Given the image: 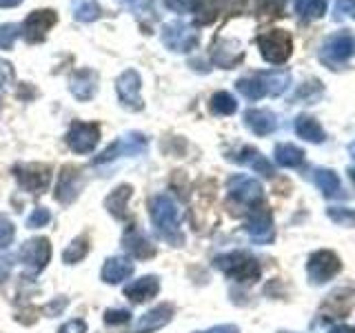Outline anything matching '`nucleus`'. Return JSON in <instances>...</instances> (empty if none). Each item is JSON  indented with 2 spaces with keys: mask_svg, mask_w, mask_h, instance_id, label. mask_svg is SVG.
I'll return each instance as SVG.
<instances>
[{
  "mask_svg": "<svg viewBox=\"0 0 355 333\" xmlns=\"http://www.w3.org/2000/svg\"><path fill=\"white\" fill-rule=\"evenodd\" d=\"M151 220L158 227V233L169 242H182L180 233V211H178L171 196L158 194L151 198Z\"/></svg>",
  "mask_w": 355,
  "mask_h": 333,
  "instance_id": "1",
  "label": "nucleus"
},
{
  "mask_svg": "<svg viewBox=\"0 0 355 333\" xmlns=\"http://www.w3.org/2000/svg\"><path fill=\"white\" fill-rule=\"evenodd\" d=\"M288 85V74L284 71H269V74H253L249 78H240L238 80V92L249 98L258 100L264 96H277L282 94Z\"/></svg>",
  "mask_w": 355,
  "mask_h": 333,
  "instance_id": "2",
  "label": "nucleus"
},
{
  "mask_svg": "<svg viewBox=\"0 0 355 333\" xmlns=\"http://www.w3.org/2000/svg\"><path fill=\"white\" fill-rule=\"evenodd\" d=\"M216 266L220 271H225L231 280H238V282H255L260 278L258 260L240 251L220 255V258H216Z\"/></svg>",
  "mask_w": 355,
  "mask_h": 333,
  "instance_id": "3",
  "label": "nucleus"
},
{
  "mask_svg": "<svg viewBox=\"0 0 355 333\" xmlns=\"http://www.w3.org/2000/svg\"><path fill=\"white\" fill-rule=\"evenodd\" d=\"M258 47H260V53L266 62L282 65L288 56H291L293 42H291V36H288L286 31L271 29V31L262 33V36H258Z\"/></svg>",
  "mask_w": 355,
  "mask_h": 333,
  "instance_id": "4",
  "label": "nucleus"
},
{
  "mask_svg": "<svg viewBox=\"0 0 355 333\" xmlns=\"http://www.w3.org/2000/svg\"><path fill=\"white\" fill-rule=\"evenodd\" d=\"M58 22V16H55L53 9H38L31 11L27 16V20L22 22V36H25L27 42L38 44L47 38V33L53 29V25Z\"/></svg>",
  "mask_w": 355,
  "mask_h": 333,
  "instance_id": "5",
  "label": "nucleus"
},
{
  "mask_svg": "<svg viewBox=\"0 0 355 333\" xmlns=\"http://www.w3.org/2000/svg\"><path fill=\"white\" fill-rule=\"evenodd\" d=\"M140 89H142V80H140V74L136 69H127L118 76L116 92H118L122 107H127L131 111H140L144 107Z\"/></svg>",
  "mask_w": 355,
  "mask_h": 333,
  "instance_id": "6",
  "label": "nucleus"
},
{
  "mask_svg": "<svg viewBox=\"0 0 355 333\" xmlns=\"http://www.w3.org/2000/svg\"><path fill=\"white\" fill-rule=\"evenodd\" d=\"M200 36L193 27L184 25V22H169V25L162 27V42L164 47H169L173 51H191L196 49Z\"/></svg>",
  "mask_w": 355,
  "mask_h": 333,
  "instance_id": "7",
  "label": "nucleus"
},
{
  "mask_svg": "<svg viewBox=\"0 0 355 333\" xmlns=\"http://www.w3.org/2000/svg\"><path fill=\"white\" fill-rule=\"evenodd\" d=\"M100 140V125L96 122H73L67 133V144L76 153H92Z\"/></svg>",
  "mask_w": 355,
  "mask_h": 333,
  "instance_id": "8",
  "label": "nucleus"
},
{
  "mask_svg": "<svg viewBox=\"0 0 355 333\" xmlns=\"http://www.w3.org/2000/svg\"><path fill=\"white\" fill-rule=\"evenodd\" d=\"M306 271H309L311 282H315V284L329 282L331 278L340 271V258L333 251H315L309 258Z\"/></svg>",
  "mask_w": 355,
  "mask_h": 333,
  "instance_id": "9",
  "label": "nucleus"
},
{
  "mask_svg": "<svg viewBox=\"0 0 355 333\" xmlns=\"http://www.w3.org/2000/svg\"><path fill=\"white\" fill-rule=\"evenodd\" d=\"M229 196L244 207H255L262 200V185L249 176H233L229 180Z\"/></svg>",
  "mask_w": 355,
  "mask_h": 333,
  "instance_id": "10",
  "label": "nucleus"
},
{
  "mask_svg": "<svg viewBox=\"0 0 355 333\" xmlns=\"http://www.w3.org/2000/svg\"><path fill=\"white\" fill-rule=\"evenodd\" d=\"M144 149H147V138H144L142 133H127V136L118 138L111 147H107L100 153L96 158V164L109 162L118 158V155H136V153H142Z\"/></svg>",
  "mask_w": 355,
  "mask_h": 333,
  "instance_id": "11",
  "label": "nucleus"
},
{
  "mask_svg": "<svg viewBox=\"0 0 355 333\" xmlns=\"http://www.w3.org/2000/svg\"><path fill=\"white\" fill-rule=\"evenodd\" d=\"M49 258H51V244L47 238H33L25 242V247L20 249V260L25 262V266L33 273L42 271L44 266H47Z\"/></svg>",
  "mask_w": 355,
  "mask_h": 333,
  "instance_id": "12",
  "label": "nucleus"
},
{
  "mask_svg": "<svg viewBox=\"0 0 355 333\" xmlns=\"http://www.w3.org/2000/svg\"><path fill=\"white\" fill-rule=\"evenodd\" d=\"M16 178L20 185L31 194H42L49 187L51 180V169L44 164H22L16 166Z\"/></svg>",
  "mask_w": 355,
  "mask_h": 333,
  "instance_id": "13",
  "label": "nucleus"
},
{
  "mask_svg": "<svg viewBox=\"0 0 355 333\" xmlns=\"http://www.w3.org/2000/svg\"><path fill=\"white\" fill-rule=\"evenodd\" d=\"M80 189H83L80 169H76V166H62L58 187H55V198H58V203L71 205L78 198V194H80Z\"/></svg>",
  "mask_w": 355,
  "mask_h": 333,
  "instance_id": "14",
  "label": "nucleus"
},
{
  "mask_svg": "<svg viewBox=\"0 0 355 333\" xmlns=\"http://www.w3.org/2000/svg\"><path fill=\"white\" fill-rule=\"evenodd\" d=\"M98 83H100V76L96 69H89V67H83V69H78L71 80H69V89L71 94L78 98V100H92L98 92Z\"/></svg>",
  "mask_w": 355,
  "mask_h": 333,
  "instance_id": "15",
  "label": "nucleus"
},
{
  "mask_svg": "<svg viewBox=\"0 0 355 333\" xmlns=\"http://www.w3.org/2000/svg\"><path fill=\"white\" fill-rule=\"evenodd\" d=\"M173 318V307L171 305H158L151 311H147L144 316H140V320L133 325V333H151L158 331L162 327H166Z\"/></svg>",
  "mask_w": 355,
  "mask_h": 333,
  "instance_id": "16",
  "label": "nucleus"
},
{
  "mask_svg": "<svg viewBox=\"0 0 355 333\" xmlns=\"http://www.w3.org/2000/svg\"><path fill=\"white\" fill-rule=\"evenodd\" d=\"M244 231L249 233V238L255 240V242H271L273 240V220H271V214L266 209H260V211H253L251 218L247 220V225H244Z\"/></svg>",
  "mask_w": 355,
  "mask_h": 333,
  "instance_id": "17",
  "label": "nucleus"
},
{
  "mask_svg": "<svg viewBox=\"0 0 355 333\" xmlns=\"http://www.w3.org/2000/svg\"><path fill=\"white\" fill-rule=\"evenodd\" d=\"M351 53H353V38L349 33H338V36H333L324 44V49H322V60L327 65H340L347 60Z\"/></svg>",
  "mask_w": 355,
  "mask_h": 333,
  "instance_id": "18",
  "label": "nucleus"
},
{
  "mask_svg": "<svg viewBox=\"0 0 355 333\" xmlns=\"http://www.w3.org/2000/svg\"><path fill=\"white\" fill-rule=\"evenodd\" d=\"M122 244H125V249L136 260H149L155 255V247L147 238H144V233L138 227H129L125 231V236H122Z\"/></svg>",
  "mask_w": 355,
  "mask_h": 333,
  "instance_id": "19",
  "label": "nucleus"
},
{
  "mask_svg": "<svg viewBox=\"0 0 355 333\" xmlns=\"http://www.w3.org/2000/svg\"><path fill=\"white\" fill-rule=\"evenodd\" d=\"M160 291V282L155 275H144L140 280H133L127 289L125 296L131 300V302H147L149 298H153Z\"/></svg>",
  "mask_w": 355,
  "mask_h": 333,
  "instance_id": "20",
  "label": "nucleus"
},
{
  "mask_svg": "<svg viewBox=\"0 0 355 333\" xmlns=\"http://www.w3.org/2000/svg\"><path fill=\"white\" fill-rule=\"evenodd\" d=\"M244 122H247V127L255 136H266V133H271L277 127L275 116L266 109H249L247 114H244Z\"/></svg>",
  "mask_w": 355,
  "mask_h": 333,
  "instance_id": "21",
  "label": "nucleus"
},
{
  "mask_svg": "<svg viewBox=\"0 0 355 333\" xmlns=\"http://www.w3.org/2000/svg\"><path fill=\"white\" fill-rule=\"evenodd\" d=\"M233 160L240 162V164H244V166H249V169L258 171V173H262V176H266V178H271V176L275 173V171H273V164H271L269 160H266L260 151H255L253 147H244V149H240L236 155H233Z\"/></svg>",
  "mask_w": 355,
  "mask_h": 333,
  "instance_id": "22",
  "label": "nucleus"
},
{
  "mask_svg": "<svg viewBox=\"0 0 355 333\" xmlns=\"http://www.w3.org/2000/svg\"><path fill=\"white\" fill-rule=\"evenodd\" d=\"M187 9L200 25H211L220 16V0H187Z\"/></svg>",
  "mask_w": 355,
  "mask_h": 333,
  "instance_id": "23",
  "label": "nucleus"
},
{
  "mask_svg": "<svg viewBox=\"0 0 355 333\" xmlns=\"http://www.w3.org/2000/svg\"><path fill=\"white\" fill-rule=\"evenodd\" d=\"M133 273V262L125 258H109L103 266V280L109 284H118L122 280H127Z\"/></svg>",
  "mask_w": 355,
  "mask_h": 333,
  "instance_id": "24",
  "label": "nucleus"
},
{
  "mask_svg": "<svg viewBox=\"0 0 355 333\" xmlns=\"http://www.w3.org/2000/svg\"><path fill=\"white\" fill-rule=\"evenodd\" d=\"M131 198V187L129 185H122L118 189L109 194V198L105 200V207L114 214L116 218H125L127 216V203Z\"/></svg>",
  "mask_w": 355,
  "mask_h": 333,
  "instance_id": "25",
  "label": "nucleus"
},
{
  "mask_svg": "<svg viewBox=\"0 0 355 333\" xmlns=\"http://www.w3.org/2000/svg\"><path fill=\"white\" fill-rule=\"evenodd\" d=\"M71 11L78 22H92L103 16V7L96 0H71Z\"/></svg>",
  "mask_w": 355,
  "mask_h": 333,
  "instance_id": "26",
  "label": "nucleus"
},
{
  "mask_svg": "<svg viewBox=\"0 0 355 333\" xmlns=\"http://www.w3.org/2000/svg\"><path fill=\"white\" fill-rule=\"evenodd\" d=\"M295 131H297V136H302L309 142H322V140H324V131H322L320 122H315L313 118H309V116H300L295 120Z\"/></svg>",
  "mask_w": 355,
  "mask_h": 333,
  "instance_id": "27",
  "label": "nucleus"
},
{
  "mask_svg": "<svg viewBox=\"0 0 355 333\" xmlns=\"http://www.w3.org/2000/svg\"><path fill=\"white\" fill-rule=\"evenodd\" d=\"M304 160L302 149H297L295 144H277L275 147V162L282 166H300Z\"/></svg>",
  "mask_w": 355,
  "mask_h": 333,
  "instance_id": "28",
  "label": "nucleus"
},
{
  "mask_svg": "<svg viewBox=\"0 0 355 333\" xmlns=\"http://www.w3.org/2000/svg\"><path fill=\"white\" fill-rule=\"evenodd\" d=\"M315 185L320 187V191L329 198L338 196V191H340V180L331 169H318L315 171Z\"/></svg>",
  "mask_w": 355,
  "mask_h": 333,
  "instance_id": "29",
  "label": "nucleus"
},
{
  "mask_svg": "<svg viewBox=\"0 0 355 333\" xmlns=\"http://www.w3.org/2000/svg\"><path fill=\"white\" fill-rule=\"evenodd\" d=\"M236 109H238L236 98H233L231 94H227V92H218L214 98H211V111L218 114V116H231Z\"/></svg>",
  "mask_w": 355,
  "mask_h": 333,
  "instance_id": "30",
  "label": "nucleus"
},
{
  "mask_svg": "<svg viewBox=\"0 0 355 333\" xmlns=\"http://www.w3.org/2000/svg\"><path fill=\"white\" fill-rule=\"evenodd\" d=\"M242 51L240 49H231V44L225 42V47H216L214 49V60L220 65V67H227V69H231L233 65H238L242 60Z\"/></svg>",
  "mask_w": 355,
  "mask_h": 333,
  "instance_id": "31",
  "label": "nucleus"
},
{
  "mask_svg": "<svg viewBox=\"0 0 355 333\" xmlns=\"http://www.w3.org/2000/svg\"><path fill=\"white\" fill-rule=\"evenodd\" d=\"M87 251H89V247H87V240L85 238H76L69 247H67L64 251H62V260L67 262V264H76V262H80L85 255H87Z\"/></svg>",
  "mask_w": 355,
  "mask_h": 333,
  "instance_id": "32",
  "label": "nucleus"
},
{
  "mask_svg": "<svg viewBox=\"0 0 355 333\" xmlns=\"http://www.w3.org/2000/svg\"><path fill=\"white\" fill-rule=\"evenodd\" d=\"M295 9L302 18H320L324 14V0H295Z\"/></svg>",
  "mask_w": 355,
  "mask_h": 333,
  "instance_id": "33",
  "label": "nucleus"
},
{
  "mask_svg": "<svg viewBox=\"0 0 355 333\" xmlns=\"http://www.w3.org/2000/svg\"><path fill=\"white\" fill-rule=\"evenodd\" d=\"M255 11H258V16H264V18L282 16L284 0H258V3H255Z\"/></svg>",
  "mask_w": 355,
  "mask_h": 333,
  "instance_id": "34",
  "label": "nucleus"
},
{
  "mask_svg": "<svg viewBox=\"0 0 355 333\" xmlns=\"http://www.w3.org/2000/svg\"><path fill=\"white\" fill-rule=\"evenodd\" d=\"M18 36H20V27L14 25V22L0 25V49H11Z\"/></svg>",
  "mask_w": 355,
  "mask_h": 333,
  "instance_id": "35",
  "label": "nucleus"
},
{
  "mask_svg": "<svg viewBox=\"0 0 355 333\" xmlns=\"http://www.w3.org/2000/svg\"><path fill=\"white\" fill-rule=\"evenodd\" d=\"M14 233H16L14 222H11L7 216L0 214V249H5L7 244L14 240Z\"/></svg>",
  "mask_w": 355,
  "mask_h": 333,
  "instance_id": "36",
  "label": "nucleus"
},
{
  "mask_svg": "<svg viewBox=\"0 0 355 333\" xmlns=\"http://www.w3.org/2000/svg\"><path fill=\"white\" fill-rule=\"evenodd\" d=\"M51 220V214L44 207H38V209H33L29 218H27V227L29 229H38V227H44L47 222Z\"/></svg>",
  "mask_w": 355,
  "mask_h": 333,
  "instance_id": "37",
  "label": "nucleus"
},
{
  "mask_svg": "<svg viewBox=\"0 0 355 333\" xmlns=\"http://www.w3.org/2000/svg\"><path fill=\"white\" fill-rule=\"evenodd\" d=\"M329 216H331L333 222H338V225L355 227V211H349V209H329Z\"/></svg>",
  "mask_w": 355,
  "mask_h": 333,
  "instance_id": "38",
  "label": "nucleus"
},
{
  "mask_svg": "<svg viewBox=\"0 0 355 333\" xmlns=\"http://www.w3.org/2000/svg\"><path fill=\"white\" fill-rule=\"evenodd\" d=\"M129 311L127 309H109L105 314V322L107 325H122V322L129 320Z\"/></svg>",
  "mask_w": 355,
  "mask_h": 333,
  "instance_id": "39",
  "label": "nucleus"
},
{
  "mask_svg": "<svg viewBox=\"0 0 355 333\" xmlns=\"http://www.w3.org/2000/svg\"><path fill=\"white\" fill-rule=\"evenodd\" d=\"M67 307V298H55L53 302H49L47 307H44V314H47L49 318H55L60 316V311Z\"/></svg>",
  "mask_w": 355,
  "mask_h": 333,
  "instance_id": "40",
  "label": "nucleus"
},
{
  "mask_svg": "<svg viewBox=\"0 0 355 333\" xmlns=\"http://www.w3.org/2000/svg\"><path fill=\"white\" fill-rule=\"evenodd\" d=\"M336 14L338 16H353L355 18V0H338Z\"/></svg>",
  "mask_w": 355,
  "mask_h": 333,
  "instance_id": "41",
  "label": "nucleus"
},
{
  "mask_svg": "<svg viewBox=\"0 0 355 333\" xmlns=\"http://www.w3.org/2000/svg\"><path fill=\"white\" fill-rule=\"evenodd\" d=\"M85 331H87V325L83 320H69L67 325L60 327L58 333H85Z\"/></svg>",
  "mask_w": 355,
  "mask_h": 333,
  "instance_id": "42",
  "label": "nucleus"
},
{
  "mask_svg": "<svg viewBox=\"0 0 355 333\" xmlns=\"http://www.w3.org/2000/svg\"><path fill=\"white\" fill-rule=\"evenodd\" d=\"M247 5V0H220V9H227V11H240Z\"/></svg>",
  "mask_w": 355,
  "mask_h": 333,
  "instance_id": "43",
  "label": "nucleus"
},
{
  "mask_svg": "<svg viewBox=\"0 0 355 333\" xmlns=\"http://www.w3.org/2000/svg\"><path fill=\"white\" fill-rule=\"evenodd\" d=\"M198 333H240V331H238V327H233V325H220V327H214L209 331H198Z\"/></svg>",
  "mask_w": 355,
  "mask_h": 333,
  "instance_id": "44",
  "label": "nucleus"
},
{
  "mask_svg": "<svg viewBox=\"0 0 355 333\" xmlns=\"http://www.w3.org/2000/svg\"><path fill=\"white\" fill-rule=\"evenodd\" d=\"M164 3L169 9L180 11V14H182V11H187V0H164Z\"/></svg>",
  "mask_w": 355,
  "mask_h": 333,
  "instance_id": "45",
  "label": "nucleus"
},
{
  "mask_svg": "<svg viewBox=\"0 0 355 333\" xmlns=\"http://www.w3.org/2000/svg\"><path fill=\"white\" fill-rule=\"evenodd\" d=\"M11 76V71H9V65L7 62H0V89H3V85H5V80Z\"/></svg>",
  "mask_w": 355,
  "mask_h": 333,
  "instance_id": "46",
  "label": "nucleus"
},
{
  "mask_svg": "<svg viewBox=\"0 0 355 333\" xmlns=\"http://www.w3.org/2000/svg\"><path fill=\"white\" fill-rule=\"evenodd\" d=\"M22 0H0V9H11V7H18Z\"/></svg>",
  "mask_w": 355,
  "mask_h": 333,
  "instance_id": "47",
  "label": "nucleus"
},
{
  "mask_svg": "<svg viewBox=\"0 0 355 333\" xmlns=\"http://www.w3.org/2000/svg\"><path fill=\"white\" fill-rule=\"evenodd\" d=\"M9 260H0V282L5 280L7 278V273H9V264H7Z\"/></svg>",
  "mask_w": 355,
  "mask_h": 333,
  "instance_id": "48",
  "label": "nucleus"
},
{
  "mask_svg": "<svg viewBox=\"0 0 355 333\" xmlns=\"http://www.w3.org/2000/svg\"><path fill=\"white\" fill-rule=\"evenodd\" d=\"M329 333H355L353 327H347V325H342V327H333Z\"/></svg>",
  "mask_w": 355,
  "mask_h": 333,
  "instance_id": "49",
  "label": "nucleus"
},
{
  "mask_svg": "<svg viewBox=\"0 0 355 333\" xmlns=\"http://www.w3.org/2000/svg\"><path fill=\"white\" fill-rule=\"evenodd\" d=\"M120 3H125V5H129V7H133V9H136L140 3H142V0H120Z\"/></svg>",
  "mask_w": 355,
  "mask_h": 333,
  "instance_id": "50",
  "label": "nucleus"
}]
</instances>
